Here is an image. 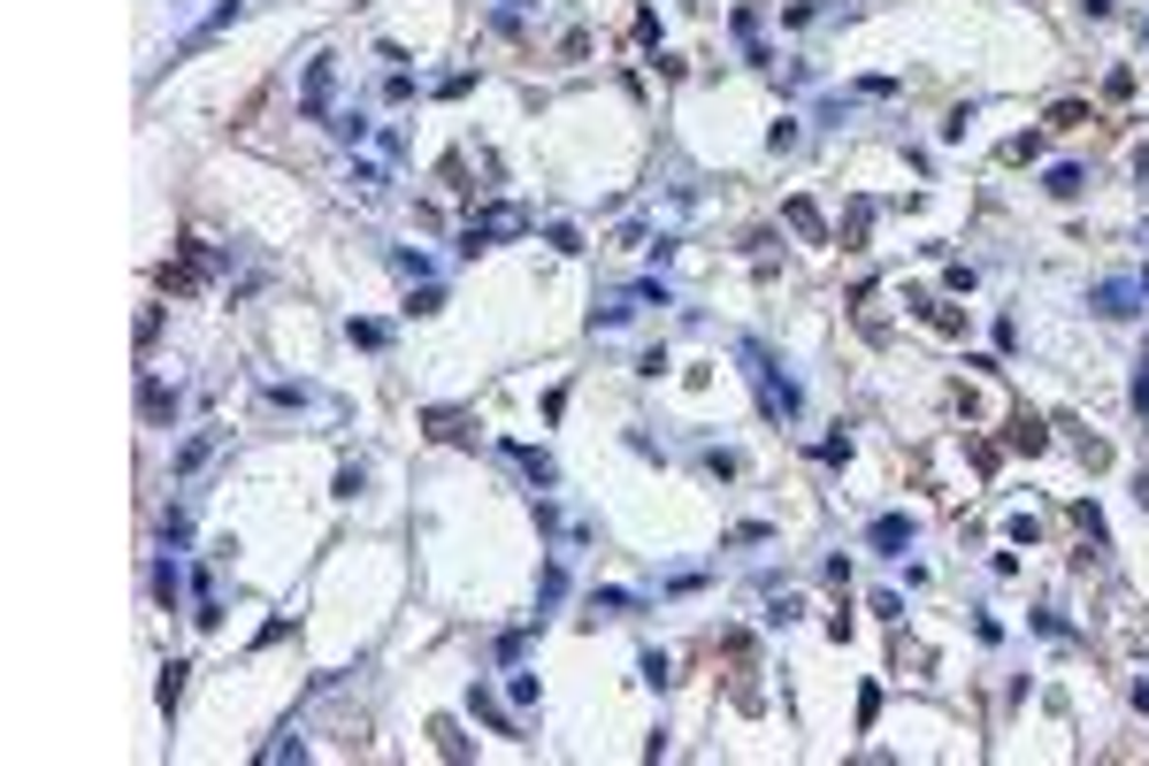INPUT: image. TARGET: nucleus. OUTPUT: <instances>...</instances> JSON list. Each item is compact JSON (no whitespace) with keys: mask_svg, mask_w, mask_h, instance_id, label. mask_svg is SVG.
<instances>
[{"mask_svg":"<svg viewBox=\"0 0 1149 766\" xmlns=\"http://www.w3.org/2000/svg\"><path fill=\"white\" fill-rule=\"evenodd\" d=\"M139 414H147V422H169V414H176V391L147 384V391H139Z\"/></svg>","mask_w":1149,"mask_h":766,"instance_id":"1","label":"nucleus"},{"mask_svg":"<svg viewBox=\"0 0 1149 766\" xmlns=\"http://www.w3.org/2000/svg\"><path fill=\"white\" fill-rule=\"evenodd\" d=\"M215 453V430H199V438H184V453H176V475H192L199 460Z\"/></svg>","mask_w":1149,"mask_h":766,"instance_id":"2","label":"nucleus"},{"mask_svg":"<svg viewBox=\"0 0 1149 766\" xmlns=\"http://www.w3.org/2000/svg\"><path fill=\"white\" fill-rule=\"evenodd\" d=\"M1096 314H1135V306H1127V284H1104V292H1096Z\"/></svg>","mask_w":1149,"mask_h":766,"instance_id":"3","label":"nucleus"},{"mask_svg":"<svg viewBox=\"0 0 1149 766\" xmlns=\"http://www.w3.org/2000/svg\"><path fill=\"white\" fill-rule=\"evenodd\" d=\"M176 698H184V667L169 659V667H162V705H176Z\"/></svg>","mask_w":1149,"mask_h":766,"instance_id":"4","label":"nucleus"}]
</instances>
